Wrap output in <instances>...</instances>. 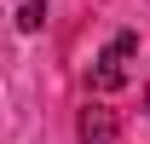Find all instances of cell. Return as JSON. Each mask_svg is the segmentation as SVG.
Returning a JSON list of instances; mask_svg holds the SVG:
<instances>
[{"label":"cell","instance_id":"cell-1","mask_svg":"<svg viewBox=\"0 0 150 144\" xmlns=\"http://www.w3.org/2000/svg\"><path fill=\"white\" fill-rule=\"evenodd\" d=\"M133 52H139V35L133 29H121V35L104 46V52L93 58V92H115V87H127V64Z\"/></svg>","mask_w":150,"mask_h":144},{"label":"cell","instance_id":"cell-2","mask_svg":"<svg viewBox=\"0 0 150 144\" xmlns=\"http://www.w3.org/2000/svg\"><path fill=\"white\" fill-rule=\"evenodd\" d=\"M115 109H104V104H87L81 109V121H75V138L81 144H115Z\"/></svg>","mask_w":150,"mask_h":144},{"label":"cell","instance_id":"cell-3","mask_svg":"<svg viewBox=\"0 0 150 144\" xmlns=\"http://www.w3.org/2000/svg\"><path fill=\"white\" fill-rule=\"evenodd\" d=\"M40 23H46V0H23V6H18V29H23V35H35Z\"/></svg>","mask_w":150,"mask_h":144},{"label":"cell","instance_id":"cell-4","mask_svg":"<svg viewBox=\"0 0 150 144\" xmlns=\"http://www.w3.org/2000/svg\"><path fill=\"white\" fill-rule=\"evenodd\" d=\"M144 115H150V87H144Z\"/></svg>","mask_w":150,"mask_h":144}]
</instances>
